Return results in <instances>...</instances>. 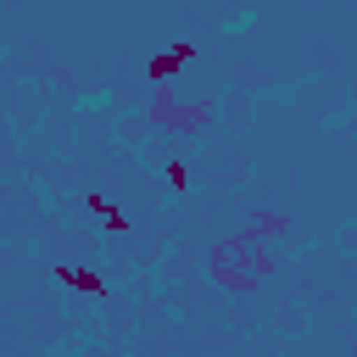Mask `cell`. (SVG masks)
Instances as JSON below:
<instances>
[{
	"instance_id": "1",
	"label": "cell",
	"mask_w": 357,
	"mask_h": 357,
	"mask_svg": "<svg viewBox=\"0 0 357 357\" xmlns=\"http://www.w3.org/2000/svg\"><path fill=\"white\" fill-rule=\"evenodd\" d=\"M178 61H190V45H178L173 56H156V61H151V73H156V78H167V73H173Z\"/></svg>"
},
{
	"instance_id": "2",
	"label": "cell",
	"mask_w": 357,
	"mask_h": 357,
	"mask_svg": "<svg viewBox=\"0 0 357 357\" xmlns=\"http://www.w3.org/2000/svg\"><path fill=\"white\" fill-rule=\"evenodd\" d=\"M61 279L78 284V290H89V296H100V279H95V273H73V268H61Z\"/></svg>"
}]
</instances>
